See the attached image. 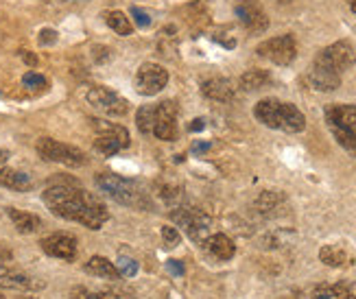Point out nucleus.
<instances>
[{"label": "nucleus", "instance_id": "1", "mask_svg": "<svg viewBox=\"0 0 356 299\" xmlns=\"http://www.w3.org/2000/svg\"><path fill=\"white\" fill-rule=\"evenodd\" d=\"M42 199L55 216L79 223L88 229H101L110 218L105 203L74 181H53L44 191Z\"/></svg>", "mask_w": 356, "mask_h": 299}, {"label": "nucleus", "instance_id": "2", "mask_svg": "<svg viewBox=\"0 0 356 299\" xmlns=\"http://www.w3.org/2000/svg\"><path fill=\"white\" fill-rule=\"evenodd\" d=\"M254 116L269 129H280L286 134H302L306 129V118L293 103L277 99H262L254 107Z\"/></svg>", "mask_w": 356, "mask_h": 299}, {"label": "nucleus", "instance_id": "3", "mask_svg": "<svg viewBox=\"0 0 356 299\" xmlns=\"http://www.w3.org/2000/svg\"><path fill=\"white\" fill-rule=\"evenodd\" d=\"M323 116L337 143L356 155V105H328Z\"/></svg>", "mask_w": 356, "mask_h": 299}, {"label": "nucleus", "instance_id": "4", "mask_svg": "<svg viewBox=\"0 0 356 299\" xmlns=\"http://www.w3.org/2000/svg\"><path fill=\"white\" fill-rule=\"evenodd\" d=\"M97 186L99 191L105 193L110 199L122 206H134V208H145V197L131 179H125L114 172H101L97 175Z\"/></svg>", "mask_w": 356, "mask_h": 299}, {"label": "nucleus", "instance_id": "5", "mask_svg": "<svg viewBox=\"0 0 356 299\" xmlns=\"http://www.w3.org/2000/svg\"><path fill=\"white\" fill-rule=\"evenodd\" d=\"M35 149H38V155L46 162L64 164L70 168H79V166L88 164V157L81 149H76L72 145L57 143V140H53V138H40Z\"/></svg>", "mask_w": 356, "mask_h": 299}, {"label": "nucleus", "instance_id": "6", "mask_svg": "<svg viewBox=\"0 0 356 299\" xmlns=\"http://www.w3.org/2000/svg\"><path fill=\"white\" fill-rule=\"evenodd\" d=\"M173 221L184 227L188 232V236L195 241V243H204L208 236L212 234V218L199 208H193V206H177L173 210Z\"/></svg>", "mask_w": 356, "mask_h": 299}, {"label": "nucleus", "instance_id": "7", "mask_svg": "<svg viewBox=\"0 0 356 299\" xmlns=\"http://www.w3.org/2000/svg\"><path fill=\"white\" fill-rule=\"evenodd\" d=\"M256 53L260 57L273 61L275 66H289L291 61L298 57V44H296V38L286 33V35H277V38L262 42L256 49Z\"/></svg>", "mask_w": 356, "mask_h": 299}, {"label": "nucleus", "instance_id": "8", "mask_svg": "<svg viewBox=\"0 0 356 299\" xmlns=\"http://www.w3.org/2000/svg\"><path fill=\"white\" fill-rule=\"evenodd\" d=\"M168 83V70L160 64H143L136 72V79H134V86H136V92L143 94V97H156L160 94Z\"/></svg>", "mask_w": 356, "mask_h": 299}, {"label": "nucleus", "instance_id": "9", "mask_svg": "<svg viewBox=\"0 0 356 299\" xmlns=\"http://www.w3.org/2000/svg\"><path fill=\"white\" fill-rule=\"evenodd\" d=\"M88 103L99 109V112L107 114V116H125L129 112V103L120 97V94H116L114 90L110 88H103V86H95L90 88L88 94H86Z\"/></svg>", "mask_w": 356, "mask_h": 299}, {"label": "nucleus", "instance_id": "10", "mask_svg": "<svg viewBox=\"0 0 356 299\" xmlns=\"http://www.w3.org/2000/svg\"><path fill=\"white\" fill-rule=\"evenodd\" d=\"M315 61L341 74V72L350 70L356 64V51H354V46L350 42L341 40V42H334L332 46H328V49H323L315 57Z\"/></svg>", "mask_w": 356, "mask_h": 299}, {"label": "nucleus", "instance_id": "11", "mask_svg": "<svg viewBox=\"0 0 356 299\" xmlns=\"http://www.w3.org/2000/svg\"><path fill=\"white\" fill-rule=\"evenodd\" d=\"M101 129L99 138L95 140V151L105 155V157H112L118 151H122L129 145V134L127 129L116 127V124H97Z\"/></svg>", "mask_w": 356, "mask_h": 299}, {"label": "nucleus", "instance_id": "12", "mask_svg": "<svg viewBox=\"0 0 356 299\" xmlns=\"http://www.w3.org/2000/svg\"><path fill=\"white\" fill-rule=\"evenodd\" d=\"M234 11L238 15L241 24L250 31V33H262L269 26L267 13L262 11L258 0H234Z\"/></svg>", "mask_w": 356, "mask_h": 299}, {"label": "nucleus", "instance_id": "13", "mask_svg": "<svg viewBox=\"0 0 356 299\" xmlns=\"http://www.w3.org/2000/svg\"><path fill=\"white\" fill-rule=\"evenodd\" d=\"M40 247L46 256L57 258V260L72 262L76 258V239L70 234H64V232L46 236V239L40 241Z\"/></svg>", "mask_w": 356, "mask_h": 299}, {"label": "nucleus", "instance_id": "14", "mask_svg": "<svg viewBox=\"0 0 356 299\" xmlns=\"http://www.w3.org/2000/svg\"><path fill=\"white\" fill-rule=\"evenodd\" d=\"M153 136L171 143L177 138V107L175 103H160L156 105V124H153Z\"/></svg>", "mask_w": 356, "mask_h": 299}, {"label": "nucleus", "instance_id": "15", "mask_svg": "<svg viewBox=\"0 0 356 299\" xmlns=\"http://www.w3.org/2000/svg\"><path fill=\"white\" fill-rule=\"evenodd\" d=\"M0 286L13 289V291H40V289H44L42 282L29 277L24 273L11 271L7 264H0Z\"/></svg>", "mask_w": 356, "mask_h": 299}, {"label": "nucleus", "instance_id": "16", "mask_svg": "<svg viewBox=\"0 0 356 299\" xmlns=\"http://www.w3.org/2000/svg\"><path fill=\"white\" fill-rule=\"evenodd\" d=\"M201 247H204L212 258L221 260V262L232 260L236 254V245L232 243V239L225 234H210L208 239L201 243Z\"/></svg>", "mask_w": 356, "mask_h": 299}, {"label": "nucleus", "instance_id": "17", "mask_svg": "<svg viewBox=\"0 0 356 299\" xmlns=\"http://www.w3.org/2000/svg\"><path fill=\"white\" fill-rule=\"evenodd\" d=\"M308 81H311V86L319 92H332L341 86V74L313 61V68L308 72Z\"/></svg>", "mask_w": 356, "mask_h": 299}, {"label": "nucleus", "instance_id": "18", "mask_svg": "<svg viewBox=\"0 0 356 299\" xmlns=\"http://www.w3.org/2000/svg\"><path fill=\"white\" fill-rule=\"evenodd\" d=\"M201 92H204V97H208L210 101H219V103L234 101V86H232V81L221 79V76H214V79L204 81Z\"/></svg>", "mask_w": 356, "mask_h": 299}, {"label": "nucleus", "instance_id": "19", "mask_svg": "<svg viewBox=\"0 0 356 299\" xmlns=\"http://www.w3.org/2000/svg\"><path fill=\"white\" fill-rule=\"evenodd\" d=\"M0 186L9 188V191H15V193H26L33 188V179H31V175H26V172H22V170L3 166L0 168Z\"/></svg>", "mask_w": 356, "mask_h": 299}, {"label": "nucleus", "instance_id": "20", "mask_svg": "<svg viewBox=\"0 0 356 299\" xmlns=\"http://www.w3.org/2000/svg\"><path fill=\"white\" fill-rule=\"evenodd\" d=\"M86 273L95 275L99 280H107V282H116L120 280V273L116 269V264L112 260H107L105 256H92L86 262Z\"/></svg>", "mask_w": 356, "mask_h": 299}, {"label": "nucleus", "instance_id": "21", "mask_svg": "<svg viewBox=\"0 0 356 299\" xmlns=\"http://www.w3.org/2000/svg\"><path fill=\"white\" fill-rule=\"evenodd\" d=\"M7 216L11 218L13 227L18 229L20 234H35L42 227L40 216L31 214V212H22V210H15V208H7Z\"/></svg>", "mask_w": 356, "mask_h": 299}, {"label": "nucleus", "instance_id": "22", "mask_svg": "<svg viewBox=\"0 0 356 299\" xmlns=\"http://www.w3.org/2000/svg\"><path fill=\"white\" fill-rule=\"evenodd\" d=\"M319 260L326 264V266H343L350 262V254L346 247H339V245H323L319 249Z\"/></svg>", "mask_w": 356, "mask_h": 299}, {"label": "nucleus", "instance_id": "23", "mask_svg": "<svg viewBox=\"0 0 356 299\" xmlns=\"http://www.w3.org/2000/svg\"><path fill=\"white\" fill-rule=\"evenodd\" d=\"M311 299H356V295L341 284H321L311 291Z\"/></svg>", "mask_w": 356, "mask_h": 299}, {"label": "nucleus", "instance_id": "24", "mask_svg": "<svg viewBox=\"0 0 356 299\" xmlns=\"http://www.w3.org/2000/svg\"><path fill=\"white\" fill-rule=\"evenodd\" d=\"M103 18L107 22V26H110L116 35H131V22L129 18L122 11H105L103 13Z\"/></svg>", "mask_w": 356, "mask_h": 299}, {"label": "nucleus", "instance_id": "25", "mask_svg": "<svg viewBox=\"0 0 356 299\" xmlns=\"http://www.w3.org/2000/svg\"><path fill=\"white\" fill-rule=\"evenodd\" d=\"M269 81H271V76H269L267 70H247V72L241 76V88H243L245 92H254V90L265 88Z\"/></svg>", "mask_w": 356, "mask_h": 299}, {"label": "nucleus", "instance_id": "26", "mask_svg": "<svg viewBox=\"0 0 356 299\" xmlns=\"http://www.w3.org/2000/svg\"><path fill=\"white\" fill-rule=\"evenodd\" d=\"M282 201H284V197H282L280 193L267 191V193H262V195L256 199V212H260V214H273Z\"/></svg>", "mask_w": 356, "mask_h": 299}, {"label": "nucleus", "instance_id": "27", "mask_svg": "<svg viewBox=\"0 0 356 299\" xmlns=\"http://www.w3.org/2000/svg\"><path fill=\"white\" fill-rule=\"evenodd\" d=\"M136 122H138V129L145 136L153 134V124H156V105H145L138 109L136 114Z\"/></svg>", "mask_w": 356, "mask_h": 299}, {"label": "nucleus", "instance_id": "28", "mask_svg": "<svg viewBox=\"0 0 356 299\" xmlns=\"http://www.w3.org/2000/svg\"><path fill=\"white\" fill-rule=\"evenodd\" d=\"M22 86L26 90H44L46 86H49V81H46V76H42L38 72H26L22 76Z\"/></svg>", "mask_w": 356, "mask_h": 299}, {"label": "nucleus", "instance_id": "29", "mask_svg": "<svg viewBox=\"0 0 356 299\" xmlns=\"http://www.w3.org/2000/svg\"><path fill=\"white\" fill-rule=\"evenodd\" d=\"M116 269H118V273H120V275L134 277V275L138 273V264H136V260L122 256V258H118V262H116Z\"/></svg>", "mask_w": 356, "mask_h": 299}, {"label": "nucleus", "instance_id": "30", "mask_svg": "<svg viewBox=\"0 0 356 299\" xmlns=\"http://www.w3.org/2000/svg\"><path fill=\"white\" fill-rule=\"evenodd\" d=\"M162 241H164V245H166L168 249H175V247L179 245V241H181V236H179V232H177L175 227L164 225V227H162Z\"/></svg>", "mask_w": 356, "mask_h": 299}, {"label": "nucleus", "instance_id": "31", "mask_svg": "<svg viewBox=\"0 0 356 299\" xmlns=\"http://www.w3.org/2000/svg\"><path fill=\"white\" fill-rule=\"evenodd\" d=\"M131 18H134V22L140 26V29H149L151 26V15L145 11V9H140V7H131Z\"/></svg>", "mask_w": 356, "mask_h": 299}, {"label": "nucleus", "instance_id": "32", "mask_svg": "<svg viewBox=\"0 0 356 299\" xmlns=\"http://www.w3.org/2000/svg\"><path fill=\"white\" fill-rule=\"evenodd\" d=\"M38 42H40L42 46H51V44H55V42H57V31H53V29H42Z\"/></svg>", "mask_w": 356, "mask_h": 299}, {"label": "nucleus", "instance_id": "33", "mask_svg": "<svg viewBox=\"0 0 356 299\" xmlns=\"http://www.w3.org/2000/svg\"><path fill=\"white\" fill-rule=\"evenodd\" d=\"M92 53H95V59L99 61V64H103V61H107V59L112 57L107 46H95V49H92Z\"/></svg>", "mask_w": 356, "mask_h": 299}, {"label": "nucleus", "instance_id": "34", "mask_svg": "<svg viewBox=\"0 0 356 299\" xmlns=\"http://www.w3.org/2000/svg\"><path fill=\"white\" fill-rule=\"evenodd\" d=\"M11 251L3 245V243H0V264H7V262H11Z\"/></svg>", "mask_w": 356, "mask_h": 299}, {"label": "nucleus", "instance_id": "35", "mask_svg": "<svg viewBox=\"0 0 356 299\" xmlns=\"http://www.w3.org/2000/svg\"><path fill=\"white\" fill-rule=\"evenodd\" d=\"M166 266H168V269H171L175 275H181V273H184V269H181L179 260H168V264H166Z\"/></svg>", "mask_w": 356, "mask_h": 299}, {"label": "nucleus", "instance_id": "36", "mask_svg": "<svg viewBox=\"0 0 356 299\" xmlns=\"http://www.w3.org/2000/svg\"><path fill=\"white\" fill-rule=\"evenodd\" d=\"M204 127H206V120H204V118H195L188 129H191V131H201Z\"/></svg>", "mask_w": 356, "mask_h": 299}, {"label": "nucleus", "instance_id": "37", "mask_svg": "<svg viewBox=\"0 0 356 299\" xmlns=\"http://www.w3.org/2000/svg\"><path fill=\"white\" fill-rule=\"evenodd\" d=\"M22 59L26 61L29 66H35L38 64V57L33 53H29V51H22Z\"/></svg>", "mask_w": 356, "mask_h": 299}, {"label": "nucleus", "instance_id": "38", "mask_svg": "<svg viewBox=\"0 0 356 299\" xmlns=\"http://www.w3.org/2000/svg\"><path fill=\"white\" fill-rule=\"evenodd\" d=\"M208 149H210V143H195L191 151L193 153H206Z\"/></svg>", "mask_w": 356, "mask_h": 299}, {"label": "nucleus", "instance_id": "39", "mask_svg": "<svg viewBox=\"0 0 356 299\" xmlns=\"http://www.w3.org/2000/svg\"><path fill=\"white\" fill-rule=\"evenodd\" d=\"M9 160V151L7 149H0V168H3Z\"/></svg>", "mask_w": 356, "mask_h": 299}, {"label": "nucleus", "instance_id": "40", "mask_svg": "<svg viewBox=\"0 0 356 299\" xmlns=\"http://www.w3.org/2000/svg\"><path fill=\"white\" fill-rule=\"evenodd\" d=\"M348 5H350V9L356 13V0H348Z\"/></svg>", "mask_w": 356, "mask_h": 299}, {"label": "nucleus", "instance_id": "41", "mask_svg": "<svg viewBox=\"0 0 356 299\" xmlns=\"http://www.w3.org/2000/svg\"><path fill=\"white\" fill-rule=\"evenodd\" d=\"M61 3H88V0H61Z\"/></svg>", "mask_w": 356, "mask_h": 299}, {"label": "nucleus", "instance_id": "42", "mask_svg": "<svg viewBox=\"0 0 356 299\" xmlns=\"http://www.w3.org/2000/svg\"><path fill=\"white\" fill-rule=\"evenodd\" d=\"M20 299H35V297H20Z\"/></svg>", "mask_w": 356, "mask_h": 299}]
</instances>
